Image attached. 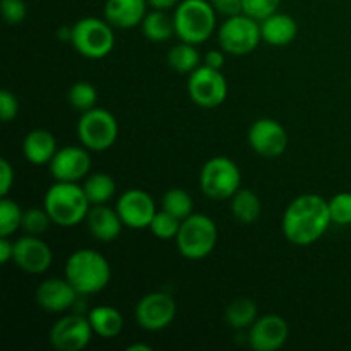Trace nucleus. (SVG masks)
Wrapping results in <instances>:
<instances>
[{"label":"nucleus","instance_id":"obj_1","mask_svg":"<svg viewBox=\"0 0 351 351\" xmlns=\"http://www.w3.org/2000/svg\"><path fill=\"white\" fill-rule=\"evenodd\" d=\"M331 223L329 201L317 194H302L285 209L281 230L290 243L308 247L328 232Z\"/></svg>","mask_w":351,"mask_h":351},{"label":"nucleus","instance_id":"obj_2","mask_svg":"<svg viewBox=\"0 0 351 351\" xmlns=\"http://www.w3.org/2000/svg\"><path fill=\"white\" fill-rule=\"evenodd\" d=\"M65 278L79 295L99 293L112 280V267L98 250L79 249L65 263Z\"/></svg>","mask_w":351,"mask_h":351},{"label":"nucleus","instance_id":"obj_3","mask_svg":"<svg viewBox=\"0 0 351 351\" xmlns=\"http://www.w3.org/2000/svg\"><path fill=\"white\" fill-rule=\"evenodd\" d=\"M43 208L47 209L55 225L71 228L86 219L91 202L88 201L84 189L79 184L55 182L45 194Z\"/></svg>","mask_w":351,"mask_h":351},{"label":"nucleus","instance_id":"obj_4","mask_svg":"<svg viewBox=\"0 0 351 351\" xmlns=\"http://www.w3.org/2000/svg\"><path fill=\"white\" fill-rule=\"evenodd\" d=\"M175 34L180 41L201 45L216 29V9L209 0H182L173 12Z\"/></svg>","mask_w":351,"mask_h":351},{"label":"nucleus","instance_id":"obj_5","mask_svg":"<svg viewBox=\"0 0 351 351\" xmlns=\"http://www.w3.org/2000/svg\"><path fill=\"white\" fill-rule=\"evenodd\" d=\"M177 249L185 259L202 261L215 250L218 242L216 223L206 215H194L182 221L178 235L175 239Z\"/></svg>","mask_w":351,"mask_h":351},{"label":"nucleus","instance_id":"obj_6","mask_svg":"<svg viewBox=\"0 0 351 351\" xmlns=\"http://www.w3.org/2000/svg\"><path fill=\"white\" fill-rule=\"evenodd\" d=\"M242 184L240 168L228 156H215L206 161L199 173V187L213 201H228Z\"/></svg>","mask_w":351,"mask_h":351},{"label":"nucleus","instance_id":"obj_7","mask_svg":"<svg viewBox=\"0 0 351 351\" xmlns=\"http://www.w3.org/2000/svg\"><path fill=\"white\" fill-rule=\"evenodd\" d=\"M112 24L98 17H84L72 26V47L79 55L91 60H99L112 53L115 34Z\"/></svg>","mask_w":351,"mask_h":351},{"label":"nucleus","instance_id":"obj_8","mask_svg":"<svg viewBox=\"0 0 351 351\" xmlns=\"http://www.w3.org/2000/svg\"><path fill=\"white\" fill-rule=\"evenodd\" d=\"M261 40H263L261 23L243 12L228 16L218 31L219 48L237 57L252 53L259 47Z\"/></svg>","mask_w":351,"mask_h":351},{"label":"nucleus","instance_id":"obj_9","mask_svg":"<svg viewBox=\"0 0 351 351\" xmlns=\"http://www.w3.org/2000/svg\"><path fill=\"white\" fill-rule=\"evenodd\" d=\"M77 137L82 146L89 151L101 153L115 144L119 137V122L108 110L95 106L82 113L79 119Z\"/></svg>","mask_w":351,"mask_h":351},{"label":"nucleus","instance_id":"obj_10","mask_svg":"<svg viewBox=\"0 0 351 351\" xmlns=\"http://www.w3.org/2000/svg\"><path fill=\"white\" fill-rule=\"evenodd\" d=\"M187 91L192 101L201 108H216L228 96V82L221 71L201 65L189 75Z\"/></svg>","mask_w":351,"mask_h":351},{"label":"nucleus","instance_id":"obj_11","mask_svg":"<svg viewBox=\"0 0 351 351\" xmlns=\"http://www.w3.org/2000/svg\"><path fill=\"white\" fill-rule=\"evenodd\" d=\"M136 321L144 331L158 332L167 329L177 315V304L173 297L165 291L147 293L137 302Z\"/></svg>","mask_w":351,"mask_h":351},{"label":"nucleus","instance_id":"obj_12","mask_svg":"<svg viewBox=\"0 0 351 351\" xmlns=\"http://www.w3.org/2000/svg\"><path fill=\"white\" fill-rule=\"evenodd\" d=\"M95 335L91 322L81 314L64 315L50 329V345L58 351H81Z\"/></svg>","mask_w":351,"mask_h":351},{"label":"nucleus","instance_id":"obj_13","mask_svg":"<svg viewBox=\"0 0 351 351\" xmlns=\"http://www.w3.org/2000/svg\"><path fill=\"white\" fill-rule=\"evenodd\" d=\"M249 144L259 156L278 158L287 151L288 132L278 120L264 117L250 125Z\"/></svg>","mask_w":351,"mask_h":351},{"label":"nucleus","instance_id":"obj_14","mask_svg":"<svg viewBox=\"0 0 351 351\" xmlns=\"http://www.w3.org/2000/svg\"><path fill=\"white\" fill-rule=\"evenodd\" d=\"M115 209L122 218L123 225L134 230L149 228L154 215L158 213L154 199L141 189H129L123 192L117 201Z\"/></svg>","mask_w":351,"mask_h":351},{"label":"nucleus","instance_id":"obj_15","mask_svg":"<svg viewBox=\"0 0 351 351\" xmlns=\"http://www.w3.org/2000/svg\"><path fill=\"white\" fill-rule=\"evenodd\" d=\"M14 263L23 273L43 274L50 269L51 250L38 235H24L14 242Z\"/></svg>","mask_w":351,"mask_h":351},{"label":"nucleus","instance_id":"obj_16","mask_svg":"<svg viewBox=\"0 0 351 351\" xmlns=\"http://www.w3.org/2000/svg\"><path fill=\"white\" fill-rule=\"evenodd\" d=\"M91 170V156L88 147L67 146L55 153L50 161V173L57 182H74L86 178Z\"/></svg>","mask_w":351,"mask_h":351},{"label":"nucleus","instance_id":"obj_17","mask_svg":"<svg viewBox=\"0 0 351 351\" xmlns=\"http://www.w3.org/2000/svg\"><path fill=\"white\" fill-rule=\"evenodd\" d=\"M290 336L288 322L281 315L267 314L250 326L249 345L256 351H276L283 348Z\"/></svg>","mask_w":351,"mask_h":351},{"label":"nucleus","instance_id":"obj_18","mask_svg":"<svg viewBox=\"0 0 351 351\" xmlns=\"http://www.w3.org/2000/svg\"><path fill=\"white\" fill-rule=\"evenodd\" d=\"M77 290L69 283V280H60V278H50L45 280L40 287L36 288V304L43 311L50 314H62L69 311L77 300Z\"/></svg>","mask_w":351,"mask_h":351},{"label":"nucleus","instance_id":"obj_19","mask_svg":"<svg viewBox=\"0 0 351 351\" xmlns=\"http://www.w3.org/2000/svg\"><path fill=\"white\" fill-rule=\"evenodd\" d=\"M147 7L146 0H106L103 12L113 27L132 29L143 23Z\"/></svg>","mask_w":351,"mask_h":351},{"label":"nucleus","instance_id":"obj_20","mask_svg":"<svg viewBox=\"0 0 351 351\" xmlns=\"http://www.w3.org/2000/svg\"><path fill=\"white\" fill-rule=\"evenodd\" d=\"M86 223H88L89 233L99 242L117 240L122 228L125 226L117 209L108 208L106 204L91 206L88 216H86Z\"/></svg>","mask_w":351,"mask_h":351},{"label":"nucleus","instance_id":"obj_21","mask_svg":"<svg viewBox=\"0 0 351 351\" xmlns=\"http://www.w3.org/2000/svg\"><path fill=\"white\" fill-rule=\"evenodd\" d=\"M58 151L57 139L53 134L47 129H34L24 137L23 154L31 165H50L55 153Z\"/></svg>","mask_w":351,"mask_h":351},{"label":"nucleus","instance_id":"obj_22","mask_svg":"<svg viewBox=\"0 0 351 351\" xmlns=\"http://www.w3.org/2000/svg\"><path fill=\"white\" fill-rule=\"evenodd\" d=\"M298 24L288 14L274 12L264 21H261V34L266 43L273 47H287L297 38Z\"/></svg>","mask_w":351,"mask_h":351},{"label":"nucleus","instance_id":"obj_23","mask_svg":"<svg viewBox=\"0 0 351 351\" xmlns=\"http://www.w3.org/2000/svg\"><path fill=\"white\" fill-rule=\"evenodd\" d=\"M88 319L95 335H98L99 338L112 339L123 331V315L120 314L119 308L110 305H98L91 308Z\"/></svg>","mask_w":351,"mask_h":351},{"label":"nucleus","instance_id":"obj_24","mask_svg":"<svg viewBox=\"0 0 351 351\" xmlns=\"http://www.w3.org/2000/svg\"><path fill=\"white\" fill-rule=\"evenodd\" d=\"M141 29L146 40L154 41V43H163L168 41L175 34L173 17L167 14V10H151L141 23Z\"/></svg>","mask_w":351,"mask_h":351},{"label":"nucleus","instance_id":"obj_25","mask_svg":"<svg viewBox=\"0 0 351 351\" xmlns=\"http://www.w3.org/2000/svg\"><path fill=\"white\" fill-rule=\"evenodd\" d=\"M230 201H232V215L237 221L250 225L259 219L263 204L256 192L249 191V189H239Z\"/></svg>","mask_w":351,"mask_h":351},{"label":"nucleus","instance_id":"obj_26","mask_svg":"<svg viewBox=\"0 0 351 351\" xmlns=\"http://www.w3.org/2000/svg\"><path fill=\"white\" fill-rule=\"evenodd\" d=\"M84 194L88 197V201L91 202V206L98 204H106L110 199L115 195V180H113L110 175L103 173V171H96V173L88 175L84 178Z\"/></svg>","mask_w":351,"mask_h":351},{"label":"nucleus","instance_id":"obj_27","mask_svg":"<svg viewBox=\"0 0 351 351\" xmlns=\"http://www.w3.org/2000/svg\"><path fill=\"white\" fill-rule=\"evenodd\" d=\"M257 305L252 298H235L225 311V321L233 329H247L257 321Z\"/></svg>","mask_w":351,"mask_h":351},{"label":"nucleus","instance_id":"obj_28","mask_svg":"<svg viewBox=\"0 0 351 351\" xmlns=\"http://www.w3.org/2000/svg\"><path fill=\"white\" fill-rule=\"evenodd\" d=\"M168 65L173 69L175 72L180 74H192L197 67H201V55H199L195 45L187 43V41H180L178 45L171 47L167 55Z\"/></svg>","mask_w":351,"mask_h":351},{"label":"nucleus","instance_id":"obj_29","mask_svg":"<svg viewBox=\"0 0 351 351\" xmlns=\"http://www.w3.org/2000/svg\"><path fill=\"white\" fill-rule=\"evenodd\" d=\"M161 208L180 221H184L194 213V201H192L191 194L184 189H170L161 199Z\"/></svg>","mask_w":351,"mask_h":351},{"label":"nucleus","instance_id":"obj_30","mask_svg":"<svg viewBox=\"0 0 351 351\" xmlns=\"http://www.w3.org/2000/svg\"><path fill=\"white\" fill-rule=\"evenodd\" d=\"M24 211L12 199L2 197L0 201V237H10L23 225Z\"/></svg>","mask_w":351,"mask_h":351},{"label":"nucleus","instance_id":"obj_31","mask_svg":"<svg viewBox=\"0 0 351 351\" xmlns=\"http://www.w3.org/2000/svg\"><path fill=\"white\" fill-rule=\"evenodd\" d=\"M69 103L74 106L77 112L84 113L88 110L95 108L96 101H98V91L91 82L79 81L69 89Z\"/></svg>","mask_w":351,"mask_h":351},{"label":"nucleus","instance_id":"obj_32","mask_svg":"<svg viewBox=\"0 0 351 351\" xmlns=\"http://www.w3.org/2000/svg\"><path fill=\"white\" fill-rule=\"evenodd\" d=\"M182 221L178 218H175L173 215H170L168 211L161 209L154 215L153 221H151L149 230L156 239L161 240H171L177 239L178 230H180Z\"/></svg>","mask_w":351,"mask_h":351},{"label":"nucleus","instance_id":"obj_33","mask_svg":"<svg viewBox=\"0 0 351 351\" xmlns=\"http://www.w3.org/2000/svg\"><path fill=\"white\" fill-rule=\"evenodd\" d=\"M51 218L47 213V209L41 208H29L24 211L23 215V225L21 228L27 233V235H43L51 225Z\"/></svg>","mask_w":351,"mask_h":351},{"label":"nucleus","instance_id":"obj_34","mask_svg":"<svg viewBox=\"0 0 351 351\" xmlns=\"http://www.w3.org/2000/svg\"><path fill=\"white\" fill-rule=\"evenodd\" d=\"M329 213L336 225H351V192H339L329 199Z\"/></svg>","mask_w":351,"mask_h":351},{"label":"nucleus","instance_id":"obj_35","mask_svg":"<svg viewBox=\"0 0 351 351\" xmlns=\"http://www.w3.org/2000/svg\"><path fill=\"white\" fill-rule=\"evenodd\" d=\"M281 0H242V12L256 21H264L278 12Z\"/></svg>","mask_w":351,"mask_h":351},{"label":"nucleus","instance_id":"obj_36","mask_svg":"<svg viewBox=\"0 0 351 351\" xmlns=\"http://www.w3.org/2000/svg\"><path fill=\"white\" fill-rule=\"evenodd\" d=\"M0 9L3 19L9 24H21L27 16V5L24 0H2Z\"/></svg>","mask_w":351,"mask_h":351},{"label":"nucleus","instance_id":"obj_37","mask_svg":"<svg viewBox=\"0 0 351 351\" xmlns=\"http://www.w3.org/2000/svg\"><path fill=\"white\" fill-rule=\"evenodd\" d=\"M17 113H19V101L9 89H3L0 93V117H2V122H12Z\"/></svg>","mask_w":351,"mask_h":351},{"label":"nucleus","instance_id":"obj_38","mask_svg":"<svg viewBox=\"0 0 351 351\" xmlns=\"http://www.w3.org/2000/svg\"><path fill=\"white\" fill-rule=\"evenodd\" d=\"M14 185V167L3 158L0 160V195L7 197Z\"/></svg>","mask_w":351,"mask_h":351},{"label":"nucleus","instance_id":"obj_39","mask_svg":"<svg viewBox=\"0 0 351 351\" xmlns=\"http://www.w3.org/2000/svg\"><path fill=\"white\" fill-rule=\"evenodd\" d=\"M216 12L223 14V16H235V14L242 12V0H209Z\"/></svg>","mask_w":351,"mask_h":351},{"label":"nucleus","instance_id":"obj_40","mask_svg":"<svg viewBox=\"0 0 351 351\" xmlns=\"http://www.w3.org/2000/svg\"><path fill=\"white\" fill-rule=\"evenodd\" d=\"M225 53L226 51L223 48L221 50H209L204 57V65L221 71V67L225 65Z\"/></svg>","mask_w":351,"mask_h":351},{"label":"nucleus","instance_id":"obj_41","mask_svg":"<svg viewBox=\"0 0 351 351\" xmlns=\"http://www.w3.org/2000/svg\"><path fill=\"white\" fill-rule=\"evenodd\" d=\"M14 259V243L9 237H0V264H7Z\"/></svg>","mask_w":351,"mask_h":351},{"label":"nucleus","instance_id":"obj_42","mask_svg":"<svg viewBox=\"0 0 351 351\" xmlns=\"http://www.w3.org/2000/svg\"><path fill=\"white\" fill-rule=\"evenodd\" d=\"M147 5L156 10H168L175 9L178 5V0H146Z\"/></svg>","mask_w":351,"mask_h":351},{"label":"nucleus","instance_id":"obj_43","mask_svg":"<svg viewBox=\"0 0 351 351\" xmlns=\"http://www.w3.org/2000/svg\"><path fill=\"white\" fill-rule=\"evenodd\" d=\"M127 351H151L149 345H141V343H136V345H130Z\"/></svg>","mask_w":351,"mask_h":351}]
</instances>
